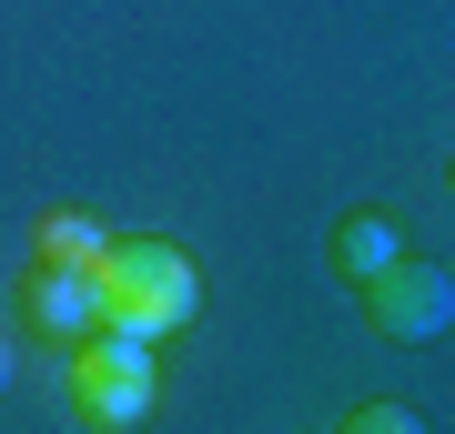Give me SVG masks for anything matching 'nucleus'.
I'll return each mask as SVG.
<instances>
[{
  "label": "nucleus",
  "instance_id": "obj_1",
  "mask_svg": "<svg viewBox=\"0 0 455 434\" xmlns=\"http://www.w3.org/2000/svg\"><path fill=\"white\" fill-rule=\"evenodd\" d=\"M92 313L112 323V334L163 343V334H182V323L203 313V273H193V253L163 242V233H112L101 263H92Z\"/></svg>",
  "mask_w": 455,
  "mask_h": 434
},
{
  "label": "nucleus",
  "instance_id": "obj_2",
  "mask_svg": "<svg viewBox=\"0 0 455 434\" xmlns=\"http://www.w3.org/2000/svg\"><path fill=\"white\" fill-rule=\"evenodd\" d=\"M152 394H163V374H152V343L142 334H112V323H92V334H71V414L82 424H142Z\"/></svg>",
  "mask_w": 455,
  "mask_h": 434
},
{
  "label": "nucleus",
  "instance_id": "obj_3",
  "mask_svg": "<svg viewBox=\"0 0 455 434\" xmlns=\"http://www.w3.org/2000/svg\"><path fill=\"white\" fill-rule=\"evenodd\" d=\"M355 293H364V323L385 343H435L455 323V273H445V263H405V253H395L385 273H364Z\"/></svg>",
  "mask_w": 455,
  "mask_h": 434
},
{
  "label": "nucleus",
  "instance_id": "obj_4",
  "mask_svg": "<svg viewBox=\"0 0 455 434\" xmlns=\"http://www.w3.org/2000/svg\"><path fill=\"white\" fill-rule=\"evenodd\" d=\"M20 323L31 334H51V343H71V334H92V273H71V263H31L20 273Z\"/></svg>",
  "mask_w": 455,
  "mask_h": 434
},
{
  "label": "nucleus",
  "instance_id": "obj_5",
  "mask_svg": "<svg viewBox=\"0 0 455 434\" xmlns=\"http://www.w3.org/2000/svg\"><path fill=\"white\" fill-rule=\"evenodd\" d=\"M324 263H334L344 283L385 273V263H395V223H385V212H344V223L324 233Z\"/></svg>",
  "mask_w": 455,
  "mask_h": 434
},
{
  "label": "nucleus",
  "instance_id": "obj_6",
  "mask_svg": "<svg viewBox=\"0 0 455 434\" xmlns=\"http://www.w3.org/2000/svg\"><path fill=\"white\" fill-rule=\"evenodd\" d=\"M101 242H112V223H101V212H51L41 242H31V263H71V273H92Z\"/></svg>",
  "mask_w": 455,
  "mask_h": 434
},
{
  "label": "nucleus",
  "instance_id": "obj_7",
  "mask_svg": "<svg viewBox=\"0 0 455 434\" xmlns=\"http://www.w3.org/2000/svg\"><path fill=\"white\" fill-rule=\"evenodd\" d=\"M344 424H355V434H415V414H405V404H355Z\"/></svg>",
  "mask_w": 455,
  "mask_h": 434
},
{
  "label": "nucleus",
  "instance_id": "obj_8",
  "mask_svg": "<svg viewBox=\"0 0 455 434\" xmlns=\"http://www.w3.org/2000/svg\"><path fill=\"white\" fill-rule=\"evenodd\" d=\"M0 384H11V334H0Z\"/></svg>",
  "mask_w": 455,
  "mask_h": 434
}]
</instances>
